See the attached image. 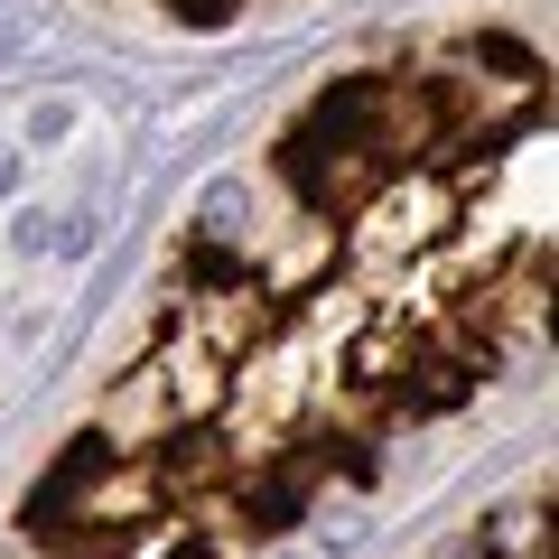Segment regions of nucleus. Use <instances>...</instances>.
I'll list each match as a JSON object with an SVG mask.
<instances>
[{
  "mask_svg": "<svg viewBox=\"0 0 559 559\" xmlns=\"http://www.w3.org/2000/svg\"><path fill=\"white\" fill-rule=\"evenodd\" d=\"M10 252H57V215H47V205H20V224H10Z\"/></svg>",
  "mask_w": 559,
  "mask_h": 559,
  "instance_id": "obj_1",
  "label": "nucleus"
},
{
  "mask_svg": "<svg viewBox=\"0 0 559 559\" xmlns=\"http://www.w3.org/2000/svg\"><path fill=\"white\" fill-rule=\"evenodd\" d=\"M75 131V112H66V103H38V121H28V140H66Z\"/></svg>",
  "mask_w": 559,
  "mask_h": 559,
  "instance_id": "obj_2",
  "label": "nucleus"
},
{
  "mask_svg": "<svg viewBox=\"0 0 559 559\" xmlns=\"http://www.w3.org/2000/svg\"><path fill=\"white\" fill-rule=\"evenodd\" d=\"M20 178H28V159H20V150H0V197H20Z\"/></svg>",
  "mask_w": 559,
  "mask_h": 559,
  "instance_id": "obj_3",
  "label": "nucleus"
},
{
  "mask_svg": "<svg viewBox=\"0 0 559 559\" xmlns=\"http://www.w3.org/2000/svg\"><path fill=\"white\" fill-rule=\"evenodd\" d=\"M10 47H20V28H10V20H0V57H10Z\"/></svg>",
  "mask_w": 559,
  "mask_h": 559,
  "instance_id": "obj_4",
  "label": "nucleus"
}]
</instances>
